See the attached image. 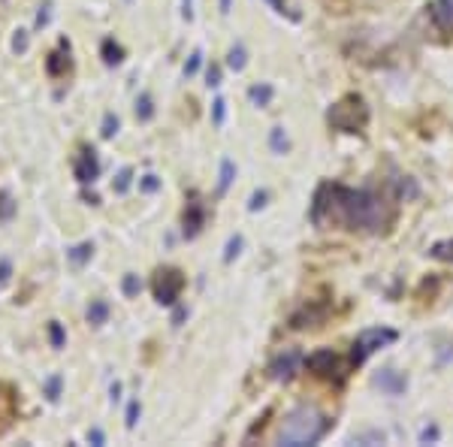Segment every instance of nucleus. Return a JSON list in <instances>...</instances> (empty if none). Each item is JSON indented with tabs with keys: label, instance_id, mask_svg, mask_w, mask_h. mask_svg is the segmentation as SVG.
Listing matches in <instances>:
<instances>
[{
	"label": "nucleus",
	"instance_id": "nucleus-18",
	"mask_svg": "<svg viewBox=\"0 0 453 447\" xmlns=\"http://www.w3.org/2000/svg\"><path fill=\"white\" fill-rule=\"evenodd\" d=\"M245 64H248V52H245V46H233V48H230V55H227V67L233 70V73H242V70H245Z\"/></svg>",
	"mask_w": 453,
	"mask_h": 447
},
{
	"label": "nucleus",
	"instance_id": "nucleus-16",
	"mask_svg": "<svg viewBox=\"0 0 453 447\" xmlns=\"http://www.w3.org/2000/svg\"><path fill=\"white\" fill-rule=\"evenodd\" d=\"M109 320V302H103V300H94L88 305V324H94V327H100Z\"/></svg>",
	"mask_w": 453,
	"mask_h": 447
},
{
	"label": "nucleus",
	"instance_id": "nucleus-19",
	"mask_svg": "<svg viewBox=\"0 0 453 447\" xmlns=\"http://www.w3.org/2000/svg\"><path fill=\"white\" fill-rule=\"evenodd\" d=\"M15 200H12V194L10 190H0V224H10L15 218Z\"/></svg>",
	"mask_w": 453,
	"mask_h": 447
},
{
	"label": "nucleus",
	"instance_id": "nucleus-3",
	"mask_svg": "<svg viewBox=\"0 0 453 447\" xmlns=\"http://www.w3.org/2000/svg\"><path fill=\"white\" fill-rule=\"evenodd\" d=\"M326 121H329V127L342 130V134H360V130L369 124V106L362 97L348 94L329 109Z\"/></svg>",
	"mask_w": 453,
	"mask_h": 447
},
{
	"label": "nucleus",
	"instance_id": "nucleus-26",
	"mask_svg": "<svg viewBox=\"0 0 453 447\" xmlns=\"http://www.w3.org/2000/svg\"><path fill=\"white\" fill-rule=\"evenodd\" d=\"M130 179H133V170H130V167H124V170H121V172H118V179H115V181H112V188H115V194H124V190L130 188Z\"/></svg>",
	"mask_w": 453,
	"mask_h": 447
},
{
	"label": "nucleus",
	"instance_id": "nucleus-43",
	"mask_svg": "<svg viewBox=\"0 0 453 447\" xmlns=\"http://www.w3.org/2000/svg\"><path fill=\"white\" fill-rule=\"evenodd\" d=\"M185 19H194V10H191V0H185Z\"/></svg>",
	"mask_w": 453,
	"mask_h": 447
},
{
	"label": "nucleus",
	"instance_id": "nucleus-25",
	"mask_svg": "<svg viewBox=\"0 0 453 447\" xmlns=\"http://www.w3.org/2000/svg\"><path fill=\"white\" fill-rule=\"evenodd\" d=\"M121 291H124V296H139V291H142V281H139V275H124V281H121Z\"/></svg>",
	"mask_w": 453,
	"mask_h": 447
},
{
	"label": "nucleus",
	"instance_id": "nucleus-42",
	"mask_svg": "<svg viewBox=\"0 0 453 447\" xmlns=\"http://www.w3.org/2000/svg\"><path fill=\"white\" fill-rule=\"evenodd\" d=\"M185 314H187L185 309H178V311H176V318H172V324H176V327H178V324H181V318H185Z\"/></svg>",
	"mask_w": 453,
	"mask_h": 447
},
{
	"label": "nucleus",
	"instance_id": "nucleus-30",
	"mask_svg": "<svg viewBox=\"0 0 453 447\" xmlns=\"http://www.w3.org/2000/svg\"><path fill=\"white\" fill-rule=\"evenodd\" d=\"M200 64H203V52H194V55H191V61L185 64V76H194V73L200 70Z\"/></svg>",
	"mask_w": 453,
	"mask_h": 447
},
{
	"label": "nucleus",
	"instance_id": "nucleus-40",
	"mask_svg": "<svg viewBox=\"0 0 453 447\" xmlns=\"http://www.w3.org/2000/svg\"><path fill=\"white\" fill-rule=\"evenodd\" d=\"M12 48H15V52H24V48H28V34H24V30H19V37H15Z\"/></svg>",
	"mask_w": 453,
	"mask_h": 447
},
{
	"label": "nucleus",
	"instance_id": "nucleus-10",
	"mask_svg": "<svg viewBox=\"0 0 453 447\" xmlns=\"http://www.w3.org/2000/svg\"><path fill=\"white\" fill-rule=\"evenodd\" d=\"M326 314H329V305H326V302H320V305H306V309L296 311L293 318H290V327H293V329L317 327V324H324V320H326Z\"/></svg>",
	"mask_w": 453,
	"mask_h": 447
},
{
	"label": "nucleus",
	"instance_id": "nucleus-36",
	"mask_svg": "<svg viewBox=\"0 0 453 447\" xmlns=\"http://www.w3.org/2000/svg\"><path fill=\"white\" fill-rule=\"evenodd\" d=\"M10 275H12V263L10 260H0V287L10 281Z\"/></svg>",
	"mask_w": 453,
	"mask_h": 447
},
{
	"label": "nucleus",
	"instance_id": "nucleus-29",
	"mask_svg": "<svg viewBox=\"0 0 453 447\" xmlns=\"http://www.w3.org/2000/svg\"><path fill=\"white\" fill-rule=\"evenodd\" d=\"M139 188H142L145 194H154V190H160V179H158V176H142Z\"/></svg>",
	"mask_w": 453,
	"mask_h": 447
},
{
	"label": "nucleus",
	"instance_id": "nucleus-6",
	"mask_svg": "<svg viewBox=\"0 0 453 447\" xmlns=\"http://www.w3.org/2000/svg\"><path fill=\"white\" fill-rule=\"evenodd\" d=\"M151 287H154V300H158L160 305H176L181 287H185V275H181L178 269H169V266L158 269L154 272Z\"/></svg>",
	"mask_w": 453,
	"mask_h": 447
},
{
	"label": "nucleus",
	"instance_id": "nucleus-2",
	"mask_svg": "<svg viewBox=\"0 0 453 447\" xmlns=\"http://www.w3.org/2000/svg\"><path fill=\"white\" fill-rule=\"evenodd\" d=\"M329 432V417L317 411L315 405H299L284 417L278 429V444L287 447H302V444H317Z\"/></svg>",
	"mask_w": 453,
	"mask_h": 447
},
{
	"label": "nucleus",
	"instance_id": "nucleus-7",
	"mask_svg": "<svg viewBox=\"0 0 453 447\" xmlns=\"http://www.w3.org/2000/svg\"><path fill=\"white\" fill-rule=\"evenodd\" d=\"M73 172H76V179L82 185H94L97 179H100V161H97V152L88 145L79 148L76 161H73Z\"/></svg>",
	"mask_w": 453,
	"mask_h": 447
},
{
	"label": "nucleus",
	"instance_id": "nucleus-28",
	"mask_svg": "<svg viewBox=\"0 0 453 447\" xmlns=\"http://www.w3.org/2000/svg\"><path fill=\"white\" fill-rule=\"evenodd\" d=\"M239 251H242V236H233L227 242V251H224V263H233L239 257Z\"/></svg>",
	"mask_w": 453,
	"mask_h": 447
},
{
	"label": "nucleus",
	"instance_id": "nucleus-12",
	"mask_svg": "<svg viewBox=\"0 0 453 447\" xmlns=\"http://www.w3.org/2000/svg\"><path fill=\"white\" fill-rule=\"evenodd\" d=\"M429 10H432V21L438 24V30L453 34V0H435Z\"/></svg>",
	"mask_w": 453,
	"mask_h": 447
},
{
	"label": "nucleus",
	"instance_id": "nucleus-20",
	"mask_svg": "<svg viewBox=\"0 0 453 447\" xmlns=\"http://www.w3.org/2000/svg\"><path fill=\"white\" fill-rule=\"evenodd\" d=\"M269 145H272V152H275V154H284L287 148H290L284 127H272V130H269Z\"/></svg>",
	"mask_w": 453,
	"mask_h": 447
},
{
	"label": "nucleus",
	"instance_id": "nucleus-8",
	"mask_svg": "<svg viewBox=\"0 0 453 447\" xmlns=\"http://www.w3.org/2000/svg\"><path fill=\"white\" fill-rule=\"evenodd\" d=\"M302 366V354L299 351H284L269 363V378L272 381H290Z\"/></svg>",
	"mask_w": 453,
	"mask_h": 447
},
{
	"label": "nucleus",
	"instance_id": "nucleus-13",
	"mask_svg": "<svg viewBox=\"0 0 453 447\" xmlns=\"http://www.w3.org/2000/svg\"><path fill=\"white\" fill-rule=\"evenodd\" d=\"M203 224H205V209L200 203H187V209H185V236L194 239L203 230Z\"/></svg>",
	"mask_w": 453,
	"mask_h": 447
},
{
	"label": "nucleus",
	"instance_id": "nucleus-27",
	"mask_svg": "<svg viewBox=\"0 0 453 447\" xmlns=\"http://www.w3.org/2000/svg\"><path fill=\"white\" fill-rule=\"evenodd\" d=\"M100 134H103V139H112L115 134H118V118H115L112 112H106V118H103V127H100Z\"/></svg>",
	"mask_w": 453,
	"mask_h": 447
},
{
	"label": "nucleus",
	"instance_id": "nucleus-22",
	"mask_svg": "<svg viewBox=\"0 0 453 447\" xmlns=\"http://www.w3.org/2000/svg\"><path fill=\"white\" fill-rule=\"evenodd\" d=\"M136 118H139V121H151V118H154V100H151L148 94H142V97L136 100Z\"/></svg>",
	"mask_w": 453,
	"mask_h": 447
},
{
	"label": "nucleus",
	"instance_id": "nucleus-44",
	"mask_svg": "<svg viewBox=\"0 0 453 447\" xmlns=\"http://www.w3.org/2000/svg\"><path fill=\"white\" fill-rule=\"evenodd\" d=\"M221 6H224V12L230 10V0H221Z\"/></svg>",
	"mask_w": 453,
	"mask_h": 447
},
{
	"label": "nucleus",
	"instance_id": "nucleus-24",
	"mask_svg": "<svg viewBox=\"0 0 453 447\" xmlns=\"http://www.w3.org/2000/svg\"><path fill=\"white\" fill-rule=\"evenodd\" d=\"M236 176V167H233V161H224L221 163V181H218V194H227V188H230V181H233Z\"/></svg>",
	"mask_w": 453,
	"mask_h": 447
},
{
	"label": "nucleus",
	"instance_id": "nucleus-23",
	"mask_svg": "<svg viewBox=\"0 0 453 447\" xmlns=\"http://www.w3.org/2000/svg\"><path fill=\"white\" fill-rule=\"evenodd\" d=\"M393 188H396V197H408V200H414L417 197V185L408 176H399L396 181H393Z\"/></svg>",
	"mask_w": 453,
	"mask_h": 447
},
{
	"label": "nucleus",
	"instance_id": "nucleus-11",
	"mask_svg": "<svg viewBox=\"0 0 453 447\" xmlns=\"http://www.w3.org/2000/svg\"><path fill=\"white\" fill-rule=\"evenodd\" d=\"M70 67H73V61H70V43H67V39H61L55 52L46 57V73L52 79H57V76H64Z\"/></svg>",
	"mask_w": 453,
	"mask_h": 447
},
{
	"label": "nucleus",
	"instance_id": "nucleus-1",
	"mask_svg": "<svg viewBox=\"0 0 453 447\" xmlns=\"http://www.w3.org/2000/svg\"><path fill=\"white\" fill-rule=\"evenodd\" d=\"M396 212L387 197L375 190H353L344 185H320L311 203V221L317 227L324 224H344L348 230L362 233H384L393 224Z\"/></svg>",
	"mask_w": 453,
	"mask_h": 447
},
{
	"label": "nucleus",
	"instance_id": "nucleus-5",
	"mask_svg": "<svg viewBox=\"0 0 453 447\" xmlns=\"http://www.w3.org/2000/svg\"><path fill=\"white\" fill-rule=\"evenodd\" d=\"M306 366H308L311 375L326 378V381H335V384H342L344 375H348V366H344L339 354L329 351V347H320V351H315V354H311V357L306 360Z\"/></svg>",
	"mask_w": 453,
	"mask_h": 447
},
{
	"label": "nucleus",
	"instance_id": "nucleus-9",
	"mask_svg": "<svg viewBox=\"0 0 453 447\" xmlns=\"http://www.w3.org/2000/svg\"><path fill=\"white\" fill-rule=\"evenodd\" d=\"M372 384L378 387V390L390 393V396H399V393H405L408 381H405V375H402V372H396V369H378L375 378H372Z\"/></svg>",
	"mask_w": 453,
	"mask_h": 447
},
{
	"label": "nucleus",
	"instance_id": "nucleus-34",
	"mask_svg": "<svg viewBox=\"0 0 453 447\" xmlns=\"http://www.w3.org/2000/svg\"><path fill=\"white\" fill-rule=\"evenodd\" d=\"M136 420H139V402L133 399L127 405V429H133L136 426Z\"/></svg>",
	"mask_w": 453,
	"mask_h": 447
},
{
	"label": "nucleus",
	"instance_id": "nucleus-17",
	"mask_svg": "<svg viewBox=\"0 0 453 447\" xmlns=\"http://www.w3.org/2000/svg\"><path fill=\"white\" fill-rule=\"evenodd\" d=\"M91 254H94V245H91V242H79L76 248H70V251H67V257H70L73 266H85V263L91 260Z\"/></svg>",
	"mask_w": 453,
	"mask_h": 447
},
{
	"label": "nucleus",
	"instance_id": "nucleus-32",
	"mask_svg": "<svg viewBox=\"0 0 453 447\" xmlns=\"http://www.w3.org/2000/svg\"><path fill=\"white\" fill-rule=\"evenodd\" d=\"M205 85H209V88H218V85H221V67H215V64H212L209 73H205Z\"/></svg>",
	"mask_w": 453,
	"mask_h": 447
},
{
	"label": "nucleus",
	"instance_id": "nucleus-14",
	"mask_svg": "<svg viewBox=\"0 0 453 447\" xmlns=\"http://www.w3.org/2000/svg\"><path fill=\"white\" fill-rule=\"evenodd\" d=\"M272 97H275V91H272V85H266V82H260V85H251L248 88V100L254 106H269Z\"/></svg>",
	"mask_w": 453,
	"mask_h": 447
},
{
	"label": "nucleus",
	"instance_id": "nucleus-15",
	"mask_svg": "<svg viewBox=\"0 0 453 447\" xmlns=\"http://www.w3.org/2000/svg\"><path fill=\"white\" fill-rule=\"evenodd\" d=\"M103 61H106V67H115V64H121L124 61V48H121L115 39H103Z\"/></svg>",
	"mask_w": 453,
	"mask_h": 447
},
{
	"label": "nucleus",
	"instance_id": "nucleus-38",
	"mask_svg": "<svg viewBox=\"0 0 453 447\" xmlns=\"http://www.w3.org/2000/svg\"><path fill=\"white\" fill-rule=\"evenodd\" d=\"M224 106H227L224 100H215V109H212V118H215V124H224V112H227Z\"/></svg>",
	"mask_w": 453,
	"mask_h": 447
},
{
	"label": "nucleus",
	"instance_id": "nucleus-33",
	"mask_svg": "<svg viewBox=\"0 0 453 447\" xmlns=\"http://www.w3.org/2000/svg\"><path fill=\"white\" fill-rule=\"evenodd\" d=\"M48 336H52V345H55V347H64V329H61V324H52V327H48Z\"/></svg>",
	"mask_w": 453,
	"mask_h": 447
},
{
	"label": "nucleus",
	"instance_id": "nucleus-35",
	"mask_svg": "<svg viewBox=\"0 0 453 447\" xmlns=\"http://www.w3.org/2000/svg\"><path fill=\"white\" fill-rule=\"evenodd\" d=\"M429 441H438V426H426L420 432V444H429Z\"/></svg>",
	"mask_w": 453,
	"mask_h": 447
},
{
	"label": "nucleus",
	"instance_id": "nucleus-41",
	"mask_svg": "<svg viewBox=\"0 0 453 447\" xmlns=\"http://www.w3.org/2000/svg\"><path fill=\"white\" fill-rule=\"evenodd\" d=\"M88 438H91V441H94V444H103V432H100V429H94V432H91Z\"/></svg>",
	"mask_w": 453,
	"mask_h": 447
},
{
	"label": "nucleus",
	"instance_id": "nucleus-39",
	"mask_svg": "<svg viewBox=\"0 0 453 447\" xmlns=\"http://www.w3.org/2000/svg\"><path fill=\"white\" fill-rule=\"evenodd\" d=\"M46 390H48V399H57V393H61V378H52V381H48V387H46Z\"/></svg>",
	"mask_w": 453,
	"mask_h": 447
},
{
	"label": "nucleus",
	"instance_id": "nucleus-4",
	"mask_svg": "<svg viewBox=\"0 0 453 447\" xmlns=\"http://www.w3.org/2000/svg\"><path fill=\"white\" fill-rule=\"evenodd\" d=\"M396 342V329H387V327H372V329H362L353 342V351H351V366H360L366 363L369 354H375L378 347Z\"/></svg>",
	"mask_w": 453,
	"mask_h": 447
},
{
	"label": "nucleus",
	"instance_id": "nucleus-21",
	"mask_svg": "<svg viewBox=\"0 0 453 447\" xmlns=\"http://www.w3.org/2000/svg\"><path fill=\"white\" fill-rule=\"evenodd\" d=\"M429 254H432V257H435V260H444V263H453V239H444V242H435Z\"/></svg>",
	"mask_w": 453,
	"mask_h": 447
},
{
	"label": "nucleus",
	"instance_id": "nucleus-37",
	"mask_svg": "<svg viewBox=\"0 0 453 447\" xmlns=\"http://www.w3.org/2000/svg\"><path fill=\"white\" fill-rule=\"evenodd\" d=\"M266 3H269L275 12H281V15H290V19H296V15H293L290 10H287V3H284V0H266Z\"/></svg>",
	"mask_w": 453,
	"mask_h": 447
},
{
	"label": "nucleus",
	"instance_id": "nucleus-31",
	"mask_svg": "<svg viewBox=\"0 0 453 447\" xmlns=\"http://www.w3.org/2000/svg\"><path fill=\"white\" fill-rule=\"evenodd\" d=\"M266 200H269V194H266V190H257V194L251 197L248 209H251V212H257V209H263V206H266Z\"/></svg>",
	"mask_w": 453,
	"mask_h": 447
}]
</instances>
